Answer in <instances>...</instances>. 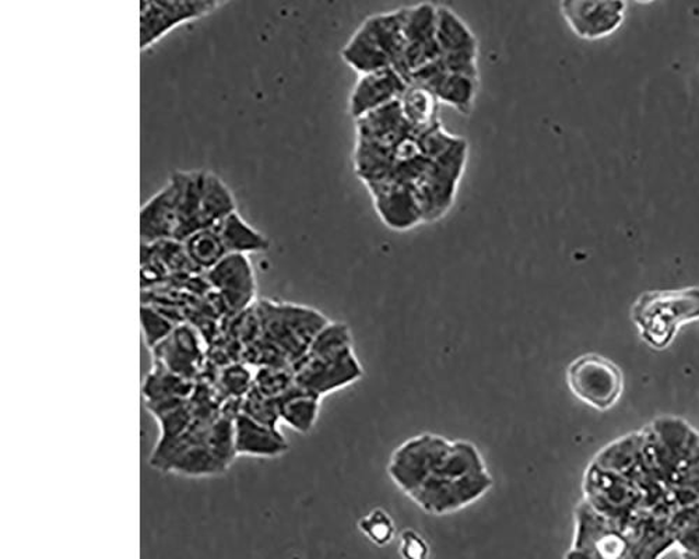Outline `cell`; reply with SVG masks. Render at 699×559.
<instances>
[{"label":"cell","instance_id":"cell-1","mask_svg":"<svg viewBox=\"0 0 699 559\" xmlns=\"http://www.w3.org/2000/svg\"><path fill=\"white\" fill-rule=\"evenodd\" d=\"M393 484L429 515L459 512L493 488V476L473 442L432 432L415 435L393 450L387 467Z\"/></svg>","mask_w":699,"mask_h":559},{"label":"cell","instance_id":"cell-2","mask_svg":"<svg viewBox=\"0 0 699 559\" xmlns=\"http://www.w3.org/2000/svg\"><path fill=\"white\" fill-rule=\"evenodd\" d=\"M331 319L307 305L262 299L252 305V349L262 367L291 368Z\"/></svg>","mask_w":699,"mask_h":559},{"label":"cell","instance_id":"cell-3","mask_svg":"<svg viewBox=\"0 0 699 559\" xmlns=\"http://www.w3.org/2000/svg\"><path fill=\"white\" fill-rule=\"evenodd\" d=\"M653 476L678 507L699 500V432L678 417H661L641 430Z\"/></svg>","mask_w":699,"mask_h":559},{"label":"cell","instance_id":"cell-4","mask_svg":"<svg viewBox=\"0 0 699 559\" xmlns=\"http://www.w3.org/2000/svg\"><path fill=\"white\" fill-rule=\"evenodd\" d=\"M291 368L296 384L319 398L347 388L364 376L354 352L352 330L336 320L319 332L308 353Z\"/></svg>","mask_w":699,"mask_h":559},{"label":"cell","instance_id":"cell-5","mask_svg":"<svg viewBox=\"0 0 699 559\" xmlns=\"http://www.w3.org/2000/svg\"><path fill=\"white\" fill-rule=\"evenodd\" d=\"M699 319V287L642 294L632 307V320L643 342L665 350L681 324Z\"/></svg>","mask_w":699,"mask_h":559},{"label":"cell","instance_id":"cell-6","mask_svg":"<svg viewBox=\"0 0 699 559\" xmlns=\"http://www.w3.org/2000/svg\"><path fill=\"white\" fill-rule=\"evenodd\" d=\"M468 157L469 145L462 139L445 155L433 160L422 180L414 185L424 224L439 221L454 207Z\"/></svg>","mask_w":699,"mask_h":559},{"label":"cell","instance_id":"cell-7","mask_svg":"<svg viewBox=\"0 0 699 559\" xmlns=\"http://www.w3.org/2000/svg\"><path fill=\"white\" fill-rule=\"evenodd\" d=\"M565 559H637V556L624 528L582 500L575 510L574 544Z\"/></svg>","mask_w":699,"mask_h":559},{"label":"cell","instance_id":"cell-8","mask_svg":"<svg viewBox=\"0 0 699 559\" xmlns=\"http://www.w3.org/2000/svg\"><path fill=\"white\" fill-rule=\"evenodd\" d=\"M572 395L599 411L615 408L624 390V376L609 358L597 354L581 355L566 369Z\"/></svg>","mask_w":699,"mask_h":559},{"label":"cell","instance_id":"cell-9","mask_svg":"<svg viewBox=\"0 0 699 559\" xmlns=\"http://www.w3.org/2000/svg\"><path fill=\"white\" fill-rule=\"evenodd\" d=\"M584 494V501L621 528L642 510V495L634 482L594 464L585 472Z\"/></svg>","mask_w":699,"mask_h":559},{"label":"cell","instance_id":"cell-10","mask_svg":"<svg viewBox=\"0 0 699 559\" xmlns=\"http://www.w3.org/2000/svg\"><path fill=\"white\" fill-rule=\"evenodd\" d=\"M225 2L217 0H149L140 4V49L151 45L187 22L207 16Z\"/></svg>","mask_w":699,"mask_h":559},{"label":"cell","instance_id":"cell-11","mask_svg":"<svg viewBox=\"0 0 699 559\" xmlns=\"http://www.w3.org/2000/svg\"><path fill=\"white\" fill-rule=\"evenodd\" d=\"M206 277L228 311L245 312L256 303V277L250 256L228 255Z\"/></svg>","mask_w":699,"mask_h":559},{"label":"cell","instance_id":"cell-12","mask_svg":"<svg viewBox=\"0 0 699 559\" xmlns=\"http://www.w3.org/2000/svg\"><path fill=\"white\" fill-rule=\"evenodd\" d=\"M367 187L375 212L389 230L406 232L424 224L422 206L413 186L383 182Z\"/></svg>","mask_w":699,"mask_h":559},{"label":"cell","instance_id":"cell-13","mask_svg":"<svg viewBox=\"0 0 699 559\" xmlns=\"http://www.w3.org/2000/svg\"><path fill=\"white\" fill-rule=\"evenodd\" d=\"M479 81L480 79L470 76L448 72L439 65L438 59L410 79V83L423 85L432 91L438 103L448 105L462 115H470L474 110Z\"/></svg>","mask_w":699,"mask_h":559},{"label":"cell","instance_id":"cell-14","mask_svg":"<svg viewBox=\"0 0 699 559\" xmlns=\"http://www.w3.org/2000/svg\"><path fill=\"white\" fill-rule=\"evenodd\" d=\"M409 84V81L393 68L358 76L348 99L350 115L354 121H358L400 100Z\"/></svg>","mask_w":699,"mask_h":559},{"label":"cell","instance_id":"cell-15","mask_svg":"<svg viewBox=\"0 0 699 559\" xmlns=\"http://www.w3.org/2000/svg\"><path fill=\"white\" fill-rule=\"evenodd\" d=\"M179 232V185L174 176L147 201L140 210L141 246L176 241Z\"/></svg>","mask_w":699,"mask_h":559},{"label":"cell","instance_id":"cell-16","mask_svg":"<svg viewBox=\"0 0 699 559\" xmlns=\"http://www.w3.org/2000/svg\"><path fill=\"white\" fill-rule=\"evenodd\" d=\"M622 2H562L561 13L577 37L595 39L615 32L622 22Z\"/></svg>","mask_w":699,"mask_h":559},{"label":"cell","instance_id":"cell-17","mask_svg":"<svg viewBox=\"0 0 699 559\" xmlns=\"http://www.w3.org/2000/svg\"><path fill=\"white\" fill-rule=\"evenodd\" d=\"M236 455L255 459H277L288 452V442L278 426L265 425L238 413L234 417Z\"/></svg>","mask_w":699,"mask_h":559},{"label":"cell","instance_id":"cell-18","mask_svg":"<svg viewBox=\"0 0 699 559\" xmlns=\"http://www.w3.org/2000/svg\"><path fill=\"white\" fill-rule=\"evenodd\" d=\"M151 352L154 354L156 364L186 379L196 373L202 358L199 338L195 330L186 324L176 327L170 338Z\"/></svg>","mask_w":699,"mask_h":559},{"label":"cell","instance_id":"cell-19","mask_svg":"<svg viewBox=\"0 0 699 559\" xmlns=\"http://www.w3.org/2000/svg\"><path fill=\"white\" fill-rule=\"evenodd\" d=\"M191 391L190 379L182 378L159 364H154V368L146 376L145 400L147 409L154 417L185 404Z\"/></svg>","mask_w":699,"mask_h":559},{"label":"cell","instance_id":"cell-20","mask_svg":"<svg viewBox=\"0 0 699 559\" xmlns=\"http://www.w3.org/2000/svg\"><path fill=\"white\" fill-rule=\"evenodd\" d=\"M358 139L392 147L417 134L404 119L399 100L356 121Z\"/></svg>","mask_w":699,"mask_h":559},{"label":"cell","instance_id":"cell-21","mask_svg":"<svg viewBox=\"0 0 699 559\" xmlns=\"http://www.w3.org/2000/svg\"><path fill=\"white\" fill-rule=\"evenodd\" d=\"M321 401L322 398L296 384L277 398L278 417L298 434H309L317 424Z\"/></svg>","mask_w":699,"mask_h":559},{"label":"cell","instance_id":"cell-22","mask_svg":"<svg viewBox=\"0 0 699 559\" xmlns=\"http://www.w3.org/2000/svg\"><path fill=\"white\" fill-rule=\"evenodd\" d=\"M435 39L440 55L479 54V41L472 28L447 4H438Z\"/></svg>","mask_w":699,"mask_h":559},{"label":"cell","instance_id":"cell-23","mask_svg":"<svg viewBox=\"0 0 699 559\" xmlns=\"http://www.w3.org/2000/svg\"><path fill=\"white\" fill-rule=\"evenodd\" d=\"M216 227L228 255L250 256L251 253L266 252L271 248L265 233L248 224L238 212L216 224Z\"/></svg>","mask_w":699,"mask_h":559},{"label":"cell","instance_id":"cell-24","mask_svg":"<svg viewBox=\"0 0 699 559\" xmlns=\"http://www.w3.org/2000/svg\"><path fill=\"white\" fill-rule=\"evenodd\" d=\"M342 59L358 76L392 68L391 59L383 53L366 30L359 25L342 49Z\"/></svg>","mask_w":699,"mask_h":559},{"label":"cell","instance_id":"cell-25","mask_svg":"<svg viewBox=\"0 0 699 559\" xmlns=\"http://www.w3.org/2000/svg\"><path fill=\"white\" fill-rule=\"evenodd\" d=\"M400 109H402L404 119L412 126L414 130H424L437 124L438 100L435 99L432 91L423 88V85L410 83L406 91L399 100Z\"/></svg>","mask_w":699,"mask_h":559},{"label":"cell","instance_id":"cell-26","mask_svg":"<svg viewBox=\"0 0 699 559\" xmlns=\"http://www.w3.org/2000/svg\"><path fill=\"white\" fill-rule=\"evenodd\" d=\"M182 243H184L186 255L196 271L207 273L228 256L216 226L195 232Z\"/></svg>","mask_w":699,"mask_h":559},{"label":"cell","instance_id":"cell-27","mask_svg":"<svg viewBox=\"0 0 699 559\" xmlns=\"http://www.w3.org/2000/svg\"><path fill=\"white\" fill-rule=\"evenodd\" d=\"M237 212L236 197L230 187L215 172H205L204 218L206 228L215 227Z\"/></svg>","mask_w":699,"mask_h":559},{"label":"cell","instance_id":"cell-28","mask_svg":"<svg viewBox=\"0 0 699 559\" xmlns=\"http://www.w3.org/2000/svg\"><path fill=\"white\" fill-rule=\"evenodd\" d=\"M668 522L683 559H699V500L678 507Z\"/></svg>","mask_w":699,"mask_h":559},{"label":"cell","instance_id":"cell-29","mask_svg":"<svg viewBox=\"0 0 699 559\" xmlns=\"http://www.w3.org/2000/svg\"><path fill=\"white\" fill-rule=\"evenodd\" d=\"M438 4L419 3L408 7L406 23H404V38L406 45H423L435 43L437 34Z\"/></svg>","mask_w":699,"mask_h":559},{"label":"cell","instance_id":"cell-30","mask_svg":"<svg viewBox=\"0 0 699 559\" xmlns=\"http://www.w3.org/2000/svg\"><path fill=\"white\" fill-rule=\"evenodd\" d=\"M296 385L293 368L261 367L253 376V388L261 391L267 398L277 399Z\"/></svg>","mask_w":699,"mask_h":559},{"label":"cell","instance_id":"cell-31","mask_svg":"<svg viewBox=\"0 0 699 559\" xmlns=\"http://www.w3.org/2000/svg\"><path fill=\"white\" fill-rule=\"evenodd\" d=\"M358 531L379 547L388 546L397 533L392 516L382 507H375L366 516H363L358 521Z\"/></svg>","mask_w":699,"mask_h":559},{"label":"cell","instance_id":"cell-32","mask_svg":"<svg viewBox=\"0 0 699 559\" xmlns=\"http://www.w3.org/2000/svg\"><path fill=\"white\" fill-rule=\"evenodd\" d=\"M240 413L265 425L278 426V423H280L277 399L267 398L260 390L253 388V385L251 390L241 399Z\"/></svg>","mask_w":699,"mask_h":559},{"label":"cell","instance_id":"cell-33","mask_svg":"<svg viewBox=\"0 0 699 559\" xmlns=\"http://www.w3.org/2000/svg\"><path fill=\"white\" fill-rule=\"evenodd\" d=\"M141 323H144V335L147 349L154 350L174 332L176 324L174 320L165 317L159 309L153 307H141Z\"/></svg>","mask_w":699,"mask_h":559},{"label":"cell","instance_id":"cell-34","mask_svg":"<svg viewBox=\"0 0 699 559\" xmlns=\"http://www.w3.org/2000/svg\"><path fill=\"white\" fill-rule=\"evenodd\" d=\"M221 384L230 396L242 399L252 388L253 376L250 374V370L241 367V365H234V367L225 370Z\"/></svg>","mask_w":699,"mask_h":559},{"label":"cell","instance_id":"cell-35","mask_svg":"<svg viewBox=\"0 0 699 559\" xmlns=\"http://www.w3.org/2000/svg\"><path fill=\"white\" fill-rule=\"evenodd\" d=\"M399 551L403 559H429L427 541L413 528H404L400 533Z\"/></svg>","mask_w":699,"mask_h":559}]
</instances>
